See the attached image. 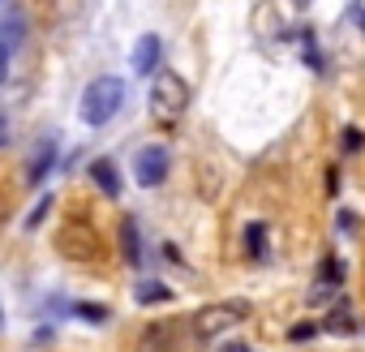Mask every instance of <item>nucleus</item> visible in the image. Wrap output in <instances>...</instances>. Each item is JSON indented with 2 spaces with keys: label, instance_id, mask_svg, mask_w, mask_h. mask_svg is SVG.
I'll return each mask as SVG.
<instances>
[{
  "label": "nucleus",
  "instance_id": "obj_1",
  "mask_svg": "<svg viewBox=\"0 0 365 352\" xmlns=\"http://www.w3.org/2000/svg\"><path fill=\"white\" fill-rule=\"evenodd\" d=\"M185 112H190V82L176 69H159L155 86H150V116H155V125L159 129H176Z\"/></svg>",
  "mask_w": 365,
  "mask_h": 352
},
{
  "label": "nucleus",
  "instance_id": "obj_2",
  "mask_svg": "<svg viewBox=\"0 0 365 352\" xmlns=\"http://www.w3.org/2000/svg\"><path fill=\"white\" fill-rule=\"evenodd\" d=\"M125 82L120 78H95L86 90H82V103H78V112H82V120L91 125V129H99V125H108L120 108H125Z\"/></svg>",
  "mask_w": 365,
  "mask_h": 352
},
{
  "label": "nucleus",
  "instance_id": "obj_3",
  "mask_svg": "<svg viewBox=\"0 0 365 352\" xmlns=\"http://www.w3.org/2000/svg\"><path fill=\"white\" fill-rule=\"evenodd\" d=\"M254 314V305L250 301H215V305H202L198 314H194V339H220V335H228V331H237L245 318Z\"/></svg>",
  "mask_w": 365,
  "mask_h": 352
},
{
  "label": "nucleus",
  "instance_id": "obj_4",
  "mask_svg": "<svg viewBox=\"0 0 365 352\" xmlns=\"http://www.w3.org/2000/svg\"><path fill=\"white\" fill-rule=\"evenodd\" d=\"M56 254L69 258V262H95L103 254L95 224H69V228H61L56 232Z\"/></svg>",
  "mask_w": 365,
  "mask_h": 352
},
{
  "label": "nucleus",
  "instance_id": "obj_5",
  "mask_svg": "<svg viewBox=\"0 0 365 352\" xmlns=\"http://www.w3.org/2000/svg\"><path fill=\"white\" fill-rule=\"evenodd\" d=\"M168 163H172L168 146H159V142L142 146V150L133 155V181H138L142 190H155V185H163V176H168Z\"/></svg>",
  "mask_w": 365,
  "mask_h": 352
},
{
  "label": "nucleus",
  "instance_id": "obj_6",
  "mask_svg": "<svg viewBox=\"0 0 365 352\" xmlns=\"http://www.w3.org/2000/svg\"><path fill=\"white\" fill-rule=\"evenodd\" d=\"M22 43H26V14L14 9V14L0 18V82L9 78V65L22 52Z\"/></svg>",
  "mask_w": 365,
  "mask_h": 352
},
{
  "label": "nucleus",
  "instance_id": "obj_7",
  "mask_svg": "<svg viewBox=\"0 0 365 352\" xmlns=\"http://www.w3.org/2000/svg\"><path fill=\"white\" fill-rule=\"evenodd\" d=\"M344 284V262L335 258V254H327L322 258V271H318V284H314V292H309V305L314 301H327V296H335V288Z\"/></svg>",
  "mask_w": 365,
  "mask_h": 352
},
{
  "label": "nucleus",
  "instance_id": "obj_8",
  "mask_svg": "<svg viewBox=\"0 0 365 352\" xmlns=\"http://www.w3.org/2000/svg\"><path fill=\"white\" fill-rule=\"evenodd\" d=\"M56 155H61V138H43L39 146H35V155H31V167H26V181H43V176L56 167Z\"/></svg>",
  "mask_w": 365,
  "mask_h": 352
},
{
  "label": "nucleus",
  "instance_id": "obj_9",
  "mask_svg": "<svg viewBox=\"0 0 365 352\" xmlns=\"http://www.w3.org/2000/svg\"><path fill=\"white\" fill-rule=\"evenodd\" d=\"M159 61H163V43H159V35H142V39L133 43V73H155Z\"/></svg>",
  "mask_w": 365,
  "mask_h": 352
},
{
  "label": "nucleus",
  "instance_id": "obj_10",
  "mask_svg": "<svg viewBox=\"0 0 365 352\" xmlns=\"http://www.w3.org/2000/svg\"><path fill=\"white\" fill-rule=\"evenodd\" d=\"M91 181L99 185V194H108V198H120V172H116V163L112 159H91Z\"/></svg>",
  "mask_w": 365,
  "mask_h": 352
},
{
  "label": "nucleus",
  "instance_id": "obj_11",
  "mask_svg": "<svg viewBox=\"0 0 365 352\" xmlns=\"http://www.w3.org/2000/svg\"><path fill=\"white\" fill-rule=\"evenodd\" d=\"M327 331H335V335H348V331H356V318H352V301L348 296H335V305H331V314H327V322H322Z\"/></svg>",
  "mask_w": 365,
  "mask_h": 352
},
{
  "label": "nucleus",
  "instance_id": "obj_12",
  "mask_svg": "<svg viewBox=\"0 0 365 352\" xmlns=\"http://www.w3.org/2000/svg\"><path fill=\"white\" fill-rule=\"evenodd\" d=\"M172 331H176L172 322H155V326H146L138 352H168V348H172Z\"/></svg>",
  "mask_w": 365,
  "mask_h": 352
},
{
  "label": "nucleus",
  "instance_id": "obj_13",
  "mask_svg": "<svg viewBox=\"0 0 365 352\" xmlns=\"http://www.w3.org/2000/svg\"><path fill=\"white\" fill-rule=\"evenodd\" d=\"M120 249H125L129 266H138V262H142V241H138V224H133V219H125V224H120Z\"/></svg>",
  "mask_w": 365,
  "mask_h": 352
},
{
  "label": "nucleus",
  "instance_id": "obj_14",
  "mask_svg": "<svg viewBox=\"0 0 365 352\" xmlns=\"http://www.w3.org/2000/svg\"><path fill=\"white\" fill-rule=\"evenodd\" d=\"M69 314L73 318H82V322H95V326H103L112 314H108V305H99V301H73L69 305Z\"/></svg>",
  "mask_w": 365,
  "mask_h": 352
},
{
  "label": "nucleus",
  "instance_id": "obj_15",
  "mask_svg": "<svg viewBox=\"0 0 365 352\" xmlns=\"http://www.w3.org/2000/svg\"><path fill=\"white\" fill-rule=\"evenodd\" d=\"M155 301H172V288L159 279H142L138 284V305H155Z\"/></svg>",
  "mask_w": 365,
  "mask_h": 352
},
{
  "label": "nucleus",
  "instance_id": "obj_16",
  "mask_svg": "<svg viewBox=\"0 0 365 352\" xmlns=\"http://www.w3.org/2000/svg\"><path fill=\"white\" fill-rule=\"evenodd\" d=\"M245 254L250 258H267V228L262 224H250L245 228Z\"/></svg>",
  "mask_w": 365,
  "mask_h": 352
},
{
  "label": "nucleus",
  "instance_id": "obj_17",
  "mask_svg": "<svg viewBox=\"0 0 365 352\" xmlns=\"http://www.w3.org/2000/svg\"><path fill=\"white\" fill-rule=\"evenodd\" d=\"M322 331H327L322 322H297V326L288 331V339H292V343H314V339H318Z\"/></svg>",
  "mask_w": 365,
  "mask_h": 352
},
{
  "label": "nucleus",
  "instance_id": "obj_18",
  "mask_svg": "<svg viewBox=\"0 0 365 352\" xmlns=\"http://www.w3.org/2000/svg\"><path fill=\"white\" fill-rule=\"evenodd\" d=\"M301 43H305V65H309L314 73H322L327 65H322V52H318V39H314V31H305V35H301Z\"/></svg>",
  "mask_w": 365,
  "mask_h": 352
},
{
  "label": "nucleus",
  "instance_id": "obj_19",
  "mask_svg": "<svg viewBox=\"0 0 365 352\" xmlns=\"http://www.w3.org/2000/svg\"><path fill=\"white\" fill-rule=\"evenodd\" d=\"M339 146H344L348 155H356V150L365 146V133H361V129H344V138H339Z\"/></svg>",
  "mask_w": 365,
  "mask_h": 352
},
{
  "label": "nucleus",
  "instance_id": "obj_20",
  "mask_svg": "<svg viewBox=\"0 0 365 352\" xmlns=\"http://www.w3.org/2000/svg\"><path fill=\"white\" fill-rule=\"evenodd\" d=\"M52 202H56V198H48V194H43V198L35 202V211H31V219H26V228H35V224H39V219H43V215L52 211Z\"/></svg>",
  "mask_w": 365,
  "mask_h": 352
},
{
  "label": "nucleus",
  "instance_id": "obj_21",
  "mask_svg": "<svg viewBox=\"0 0 365 352\" xmlns=\"http://www.w3.org/2000/svg\"><path fill=\"white\" fill-rule=\"evenodd\" d=\"M339 228H344V232H352V228H356V215H348V211H339Z\"/></svg>",
  "mask_w": 365,
  "mask_h": 352
},
{
  "label": "nucleus",
  "instance_id": "obj_22",
  "mask_svg": "<svg viewBox=\"0 0 365 352\" xmlns=\"http://www.w3.org/2000/svg\"><path fill=\"white\" fill-rule=\"evenodd\" d=\"M9 142V125H5V116H0V146Z\"/></svg>",
  "mask_w": 365,
  "mask_h": 352
},
{
  "label": "nucleus",
  "instance_id": "obj_23",
  "mask_svg": "<svg viewBox=\"0 0 365 352\" xmlns=\"http://www.w3.org/2000/svg\"><path fill=\"white\" fill-rule=\"evenodd\" d=\"M0 331H5V309H0Z\"/></svg>",
  "mask_w": 365,
  "mask_h": 352
},
{
  "label": "nucleus",
  "instance_id": "obj_24",
  "mask_svg": "<svg viewBox=\"0 0 365 352\" xmlns=\"http://www.w3.org/2000/svg\"><path fill=\"white\" fill-rule=\"evenodd\" d=\"M297 5H309V0H297Z\"/></svg>",
  "mask_w": 365,
  "mask_h": 352
}]
</instances>
